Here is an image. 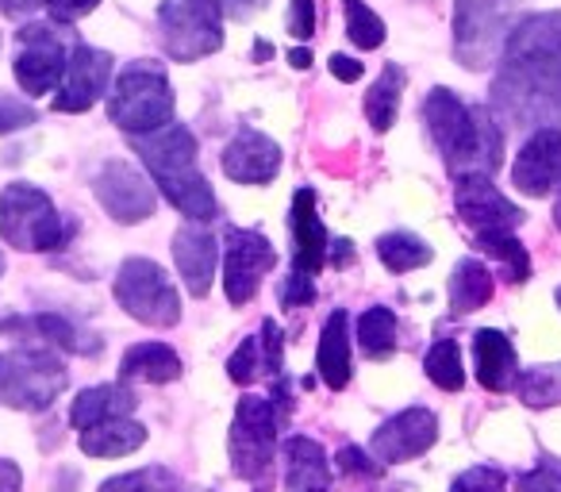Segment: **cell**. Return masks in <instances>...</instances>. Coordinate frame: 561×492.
<instances>
[{
    "instance_id": "cell-1",
    "label": "cell",
    "mask_w": 561,
    "mask_h": 492,
    "mask_svg": "<svg viewBox=\"0 0 561 492\" xmlns=\"http://www.w3.org/2000/svg\"><path fill=\"white\" fill-rule=\"evenodd\" d=\"M492 108L519 127H553L561 119V12L523 16L507 32Z\"/></svg>"
},
{
    "instance_id": "cell-2",
    "label": "cell",
    "mask_w": 561,
    "mask_h": 492,
    "mask_svg": "<svg viewBox=\"0 0 561 492\" xmlns=\"http://www.w3.org/2000/svg\"><path fill=\"white\" fill-rule=\"evenodd\" d=\"M423 119L446 170L458 173H496L504 162V127L489 108H469L450 89H435L423 104Z\"/></svg>"
},
{
    "instance_id": "cell-3",
    "label": "cell",
    "mask_w": 561,
    "mask_h": 492,
    "mask_svg": "<svg viewBox=\"0 0 561 492\" xmlns=\"http://www.w3.org/2000/svg\"><path fill=\"white\" fill-rule=\"evenodd\" d=\"M135 155L142 158V165L150 170L154 185L165 193V201L181 211V216L208 224L219 211L216 193L204 181L201 165H196V139L185 124H165L154 131H142L131 139Z\"/></svg>"
},
{
    "instance_id": "cell-4",
    "label": "cell",
    "mask_w": 561,
    "mask_h": 492,
    "mask_svg": "<svg viewBox=\"0 0 561 492\" xmlns=\"http://www.w3.org/2000/svg\"><path fill=\"white\" fill-rule=\"evenodd\" d=\"M73 227L58 216L55 201H50L43 188L24 185V181H12V185L0 188V239L16 247V251H58L66 247Z\"/></svg>"
},
{
    "instance_id": "cell-5",
    "label": "cell",
    "mask_w": 561,
    "mask_h": 492,
    "mask_svg": "<svg viewBox=\"0 0 561 492\" xmlns=\"http://www.w3.org/2000/svg\"><path fill=\"white\" fill-rule=\"evenodd\" d=\"M108 116L127 135H142L165 127L173 119V89L165 70L154 62H131L119 73L116 89L108 96Z\"/></svg>"
},
{
    "instance_id": "cell-6",
    "label": "cell",
    "mask_w": 561,
    "mask_h": 492,
    "mask_svg": "<svg viewBox=\"0 0 561 492\" xmlns=\"http://www.w3.org/2000/svg\"><path fill=\"white\" fill-rule=\"evenodd\" d=\"M70 385L66 366L50 351L0 354V404L16 412H47Z\"/></svg>"
},
{
    "instance_id": "cell-7",
    "label": "cell",
    "mask_w": 561,
    "mask_h": 492,
    "mask_svg": "<svg viewBox=\"0 0 561 492\" xmlns=\"http://www.w3.org/2000/svg\"><path fill=\"white\" fill-rule=\"evenodd\" d=\"M519 0H458L454 4V58L466 70H489L512 32Z\"/></svg>"
},
{
    "instance_id": "cell-8",
    "label": "cell",
    "mask_w": 561,
    "mask_h": 492,
    "mask_svg": "<svg viewBox=\"0 0 561 492\" xmlns=\"http://www.w3.org/2000/svg\"><path fill=\"white\" fill-rule=\"evenodd\" d=\"M158 27H162V47L173 62H196L224 47L219 0H162Z\"/></svg>"
},
{
    "instance_id": "cell-9",
    "label": "cell",
    "mask_w": 561,
    "mask_h": 492,
    "mask_svg": "<svg viewBox=\"0 0 561 492\" xmlns=\"http://www.w3.org/2000/svg\"><path fill=\"white\" fill-rule=\"evenodd\" d=\"M116 300L127 316L147 328H173L181 320L178 289L170 285L165 270L150 259H127L116 274Z\"/></svg>"
},
{
    "instance_id": "cell-10",
    "label": "cell",
    "mask_w": 561,
    "mask_h": 492,
    "mask_svg": "<svg viewBox=\"0 0 561 492\" xmlns=\"http://www.w3.org/2000/svg\"><path fill=\"white\" fill-rule=\"evenodd\" d=\"M227 446H231L234 473L247 477V481H257V477L270 469L273 450H277V415H273L270 400H262V397L239 400Z\"/></svg>"
},
{
    "instance_id": "cell-11",
    "label": "cell",
    "mask_w": 561,
    "mask_h": 492,
    "mask_svg": "<svg viewBox=\"0 0 561 492\" xmlns=\"http://www.w3.org/2000/svg\"><path fill=\"white\" fill-rule=\"evenodd\" d=\"M66 50L62 32L55 24H24L16 32V81L27 96L55 93L66 73Z\"/></svg>"
},
{
    "instance_id": "cell-12",
    "label": "cell",
    "mask_w": 561,
    "mask_h": 492,
    "mask_svg": "<svg viewBox=\"0 0 561 492\" xmlns=\"http://www.w3.org/2000/svg\"><path fill=\"white\" fill-rule=\"evenodd\" d=\"M227 254H224V289L234 308H242L257 293L262 277L277 266L270 239L257 231H242V227H227Z\"/></svg>"
},
{
    "instance_id": "cell-13",
    "label": "cell",
    "mask_w": 561,
    "mask_h": 492,
    "mask_svg": "<svg viewBox=\"0 0 561 492\" xmlns=\"http://www.w3.org/2000/svg\"><path fill=\"white\" fill-rule=\"evenodd\" d=\"M454 204H458V216L473 227V234L484 231H515L523 224V208H515L496 185H492L489 173H458L454 178Z\"/></svg>"
},
{
    "instance_id": "cell-14",
    "label": "cell",
    "mask_w": 561,
    "mask_h": 492,
    "mask_svg": "<svg viewBox=\"0 0 561 492\" xmlns=\"http://www.w3.org/2000/svg\"><path fill=\"white\" fill-rule=\"evenodd\" d=\"M112 81V55L96 47H78L66 58V73L58 81V96H55V112H89L104 93H108Z\"/></svg>"
},
{
    "instance_id": "cell-15",
    "label": "cell",
    "mask_w": 561,
    "mask_h": 492,
    "mask_svg": "<svg viewBox=\"0 0 561 492\" xmlns=\"http://www.w3.org/2000/svg\"><path fill=\"white\" fill-rule=\"evenodd\" d=\"M93 193L116 224H139V219L154 216L158 204L150 181L127 162H104V170L93 181Z\"/></svg>"
},
{
    "instance_id": "cell-16",
    "label": "cell",
    "mask_w": 561,
    "mask_h": 492,
    "mask_svg": "<svg viewBox=\"0 0 561 492\" xmlns=\"http://www.w3.org/2000/svg\"><path fill=\"white\" fill-rule=\"evenodd\" d=\"M512 185L527 196H550L561 188V127H535L523 150L515 155Z\"/></svg>"
},
{
    "instance_id": "cell-17",
    "label": "cell",
    "mask_w": 561,
    "mask_h": 492,
    "mask_svg": "<svg viewBox=\"0 0 561 492\" xmlns=\"http://www.w3.org/2000/svg\"><path fill=\"white\" fill-rule=\"evenodd\" d=\"M438 420L427 408H408V412L392 415L381 431L374 435V458L377 461H408L420 458L435 446Z\"/></svg>"
},
{
    "instance_id": "cell-18",
    "label": "cell",
    "mask_w": 561,
    "mask_h": 492,
    "mask_svg": "<svg viewBox=\"0 0 561 492\" xmlns=\"http://www.w3.org/2000/svg\"><path fill=\"white\" fill-rule=\"evenodd\" d=\"M280 170V147L270 135L242 127L224 150V173L239 185H270Z\"/></svg>"
},
{
    "instance_id": "cell-19",
    "label": "cell",
    "mask_w": 561,
    "mask_h": 492,
    "mask_svg": "<svg viewBox=\"0 0 561 492\" xmlns=\"http://www.w3.org/2000/svg\"><path fill=\"white\" fill-rule=\"evenodd\" d=\"M289 227H293V242H297L293 270L305 277H320V270L328 266V231H323L320 208H316V188H300L293 196Z\"/></svg>"
},
{
    "instance_id": "cell-20",
    "label": "cell",
    "mask_w": 561,
    "mask_h": 492,
    "mask_svg": "<svg viewBox=\"0 0 561 492\" xmlns=\"http://www.w3.org/2000/svg\"><path fill=\"white\" fill-rule=\"evenodd\" d=\"M173 262H178L181 277H185V289L193 297H204L211 289V274H216V239L204 227L185 224L173 234Z\"/></svg>"
},
{
    "instance_id": "cell-21",
    "label": "cell",
    "mask_w": 561,
    "mask_h": 492,
    "mask_svg": "<svg viewBox=\"0 0 561 492\" xmlns=\"http://www.w3.org/2000/svg\"><path fill=\"white\" fill-rule=\"evenodd\" d=\"M0 331H9V335H35V339H43V343L62 346V351H70V354L101 351V339L89 335L85 328H78V323L66 320V316H58V312H39V316H32V320L9 316V320H0Z\"/></svg>"
},
{
    "instance_id": "cell-22",
    "label": "cell",
    "mask_w": 561,
    "mask_h": 492,
    "mask_svg": "<svg viewBox=\"0 0 561 492\" xmlns=\"http://www.w3.org/2000/svg\"><path fill=\"white\" fill-rule=\"evenodd\" d=\"M473 362H477V381L489 392H507L515 385V346L507 343L500 331H477L473 335Z\"/></svg>"
},
{
    "instance_id": "cell-23",
    "label": "cell",
    "mask_w": 561,
    "mask_h": 492,
    "mask_svg": "<svg viewBox=\"0 0 561 492\" xmlns=\"http://www.w3.org/2000/svg\"><path fill=\"white\" fill-rule=\"evenodd\" d=\"M316 366H320V377L331 385V389H346L351 385V320H346L343 308L328 316V328L320 335V351H316Z\"/></svg>"
},
{
    "instance_id": "cell-24",
    "label": "cell",
    "mask_w": 561,
    "mask_h": 492,
    "mask_svg": "<svg viewBox=\"0 0 561 492\" xmlns=\"http://www.w3.org/2000/svg\"><path fill=\"white\" fill-rule=\"evenodd\" d=\"M285 484L289 492H331V469L320 443L300 435L285 443Z\"/></svg>"
},
{
    "instance_id": "cell-25",
    "label": "cell",
    "mask_w": 561,
    "mask_h": 492,
    "mask_svg": "<svg viewBox=\"0 0 561 492\" xmlns=\"http://www.w3.org/2000/svg\"><path fill=\"white\" fill-rule=\"evenodd\" d=\"M135 412V392L127 385H96V389H85L70 408V423L78 431L96 427L104 420H119V415Z\"/></svg>"
},
{
    "instance_id": "cell-26",
    "label": "cell",
    "mask_w": 561,
    "mask_h": 492,
    "mask_svg": "<svg viewBox=\"0 0 561 492\" xmlns=\"http://www.w3.org/2000/svg\"><path fill=\"white\" fill-rule=\"evenodd\" d=\"M147 443V427L127 415L119 420H104L96 427L81 431V450L93 454V458H124V454H135L139 446Z\"/></svg>"
},
{
    "instance_id": "cell-27",
    "label": "cell",
    "mask_w": 561,
    "mask_h": 492,
    "mask_svg": "<svg viewBox=\"0 0 561 492\" xmlns=\"http://www.w3.org/2000/svg\"><path fill=\"white\" fill-rule=\"evenodd\" d=\"M124 381H147V385H165L181 377V358L165 343H139L124 354L119 366Z\"/></svg>"
},
{
    "instance_id": "cell-28",
    "label": "cell",
    "mask_w": 561,
    "mask_h": 492,
    "mask_svg": "<svg viewBox=\"0 0 561 492\" xmlns=\"http://www.w3.org/2000/svg\"><path fill=\"white\" fill-rule=\"evenodd\" d=\"M446 297H450V312L454 316L477 312V308H484V305H489V297H492V274L473 259L458 262V266H454L450 285H446Z\"/></svg>"
},
{
    "instance_id": "cell-29",
    "label": "cell",
    "mask_w": 561,
    "mask_h": 492,
    "mask_svg": "<svg viewBox=\"0 0 561 492\" xmlns=\"http://www.w3.org/2000/svg\"><path fill=\"white\" fill-rule=\"evenodd\" d=\"M404 70L397 62H389L381 70V78L374 81V89L366 93V116L377 131H389L397 124V112H400V93H404Z\"/></svg>"
},
{
    "instance_id": "cell-30",
    "label": "cell",
    "mask_w": 561,
    "mask_h": 492,
    "mask_svg": "<svg viewBox=\"0 0 561 492\" xmlns=\"http://www.w3.org/2000/svg\"><path fill=\"white\" fill-rule=\"evenodd\" d=\"M477 247H481L484 254H492V259L504 266V277L512 285H523L530 277V254H527V247H523V242L515 239L512 231H484V234H477Z\"/></svg>"
},
{
    "instance_id": "cell-31",
    "label": "cell",
    "mask_w": 561,
    "mask_h": 492,
    "mask_svg": "<svg viewBox=\"0 0 561 492\" xmlns=\"http://www.w3.org/2000/svg\"><path fill=\"white\" fill-rule=\"evenodd\" d=\"M377 259L392 270V274H408V270H420L431 262V247L420 239V234L408 231H392L377 242Z\"/></svg>"
},
{
    "instance_id": "cell-32",
    "label": "cell",
    "mask_w": 561,
    "mask_h": 492,
    "mask_svg": "<svg viewBox=\"0 0 561 492\" xmlns=\"http://www.w3.org/2000/svg\"><path fill=\"white\" fill-rule=\"evenodd\" d=\"M358 343L369 358H389L397 351V316L389 308H369L358 320Z\"/></svg>"
},
{
    "instance_id": "cell-33",
    "label": "cell",
    "mask_w": 561,
    "mask_h": 492,
    "mask_svg": "<svg viewBox=\"0 0 561 492\" xmlns=\"http://www.w3.org/2000/svg\"><path fill=\"white\" fill-rule=\"evenodd\" d=\"M346 12V35L358 50H377L385 43V20L369 9L366 0H343Z\"/></svg>"
},
{
    "instance_id": "cell-34",
    "label": "cell",
    "mask_w": 561,
    "mask_h": 492,
    "mask_svg": "<svg viewBox=\"0 0 561 492\" xmlns=\"http://www.w3.org/2000/svg\"><path fill=\"white\" fill-rule=\"evenodd\" d=\"M515 389H519L523 404H530V408L561 404V366L527 369V374L515 377Z\"/></svg>"
},
{
    "instance_id": "cell-35",
    "label": "cell",
    "mask_w": 561,
    "mask_h": 492,
    "mask_svg": "<svg viewBox=\"0 0 561 492\" xmlns=\"http://www.w3.org/2000/svg\"><path fill=\"white\" fill-rule=\"evenodd\" d=\"M427 377L446 392H458L466 385V369H461V354L454 339H443L427 351Z\"/></svg>"
},
{
    "instance_id": "cell-36",
    "label": "cell",
    "mask_w": 561,
    "mask_h": 492,
    "mask_svg": "<svg viewBox=\"0 0 561 492\" xmlns=\"http://www.w3.org/2000/svg\"><path fill=\"white\" fill-rule=\"evenodd\" d=\"M173 477L165 469L150 466V469H139V473H119L112 481L101 484V492H170L173 489Z\"/></svg>"
},
{
    "instance_id": "cell-37",
    "label": "cell",
    "mask_w": 561,
    "mask_h": 492,
    "mask_svg": "<svg viewBox=\"0 0 561 492\" xmlns=\"http://www.w3.org/2000/svg\"><path fill=\"white\" fill-rule=\"evenodd\" d=\"M339 469H343L346 484H351L354 492H358V484L381 481V461L366 458V454H362L358 446H343V450H339Z\"/></svg>"
},
{
    "instance_id": "cell-38",
    "label": "cell",
    "mask_w": 561,
    "mask_h": 492,
    "mask_svg": "<svg viewBox=\"0 0 561 492\" xmlns=\"http://www.w3.org/2000/svg\"><path fill=\"white\" fill-rule=\"evenodd\" d=\"M262 369L265 366H262V343H257V339H247V343L231 354V362H227V374H231V381H239V385L257 381Z\"/></svg>"
},
{
    "instance_id": "cell-39",
    "label": "cell",
    "mask_w": 561,
    "mask_h": 492,
    "mask_svg": "<svg viewBox=\"0 0 561 492\" xmlns=\"http://www.w3.org/2000/svg\"><path fill=\"white\" fill-rule=\"evenodd\" d=\"M450 492H507V481L500 469L477 466V469H466V473L450 484Z\"/></svg>"
},
{
    "instance_id": "cell-40",
    "label": "cell",
    "mask_w": 561,
    "mask_h": 492,
    "mask_svg": "<svg viewBox=\"0 0 561 492\" xmlns=\"http://www.w3.org/2000/svg\"><path fill=\"white\" fill-rule=\"evenodd\" d=\"M35 124V108L27 101H16V96H0V135L20 131V127Z\"/></svg>"
},
{
    "instance_id": "cell-41",
    "label": "cell",
    "mask_w": 561,
    "mask_h": 492,
    "mask_svg": "<svg viewBox=\"0 0 561 492\" xmlns=\"http://www.w3.org/2000/svg\"><path fill=\"white\" fill-rule=\"evenodd\" d=\"M519 492H561V466L558 461H542L535 473L523 477Z\"/></svg>"
},
{
    "instance_id": "cell-42",
    "label": "cell",
    "mask_w": 561,
    "mask_h": 492,
    "mask_svg": "<svg viewBox=\"0 0 561 492\" xmlns=\"http://www.w3.org/2000/svg\"><path fill=\"white\" fill-rule=\"evenodd\" d=\"M289 35L293 39H312L316 35V0H293Z\"/></svg>"
},
{
    "instance_id": "cell-43",
    "label": "cell",
    "mask_w": 561,
    "mask_h": 492,
    "mask_svg": "<svg viewBox=\"0 0 561 492\" xmlns=\"http://www.w3.org/2000/svg\"><path fill=\"white\" fill-rule=\"evenodd\" d=\"M280 300L289 308H300V305H312L316 300V285H312V277H305V274H297L293 270V277L285 285H280Z\"/></svg>"
},
{
    "instance_id": "cell-44",
    "label": "cell",
    "mask_w": 561,
    "mask_h": 492,
    "mask_svg": "<svg viewBox=\"0 0 561 492\" xmlns=\"http://www.w3.org/2000/svg\"><path fill=\"white\" fill-rule=\"evenodd\" d=\"M43 4H47V12L58 20V24H73V20L89 16L101 0H43Z\"/></svg>"
},
{
    "instance_id": "cell-45",
    "label": "cell",
    "mask_w": 561,
    "mask_h": 492,
    "mask_svg": "<svg viewBox=\"0 0 561 492\" xmlns=\"http://www.w3.org/2000/svg\"><path fill=\"white\" fill-rule=\"evenodd\" d=\"M331 73H335L339 81H346V85H351V81H358L362 73H366V66H362L358 58H346V55H331Z\"/></svg>"
},
{
    "instance_id": "cell-46",
    "label": "cell",
    "mask_w": 561,
    "mask_h": 492,
    "mask_svg": "<svg viewBox=\"0 0 561 492\" xmlns=\"http://www.w3.org/2000/svg\"><path fill=\"white\" fill-rule=\"evenodd\" d=\"M219 9L231 20H250L257 9H265V0H219Z\"/></svg>"
},
{
    "instance_id": "cell-47",
    "label": "cell",
    "mask_w": 561,
    "mask_h": 492,
    "mask_svg": "<svg viewBox=\"0 0 561 492\" xmlns=\"http://www.w3.org/2000/svg\"><path fill=\"white\" fill-rule=\"evenodd\" d=\"M24 489V473H20L16 461L0 458V492H20Z\"/></svg>"
},
{
    "instance_id": "cell-48",
    "label": "cell",
    "mask_w": 561,
    "mask_h": 492,
    "mask_svg": "<svg viewBox=\"0 0 561 492\" xmlns=\"http://www.w3.org/2000/svg\"><path fill=\"white\" fill-rule=\"evenodd\" d=\"M39 4H43V0H0V12H4V16H12V20H20V16H32Z\"/></svg>"
},
{
    "instance_id": "cell-49",
    "label": "cell",
    "mask_w": 561,
    "mask_h": 492,
    "mask_svg": "<svg viewBox=\"0 0 561 492\" xmlns=\"http://www.w3.org/2000/svg\"><path fill=\"white\" fill-rule=\"evenodd\" d=\"M328 254H331V259H335V266H339V270H346V266H351V262H354V247H351V242H346V239L331 242Z\"/></svg>"
},
{
    "instance_id": "cell-50",
    "label": "cell",
    "mask_w": 561,
    "mask_h": 492,
    "mask_svg": "<svg viewBox=\"0 0 561 492\" xmlns=\"http://www.w3.org/2000/svg\"><path fill=\"white\" fill-rule=\"evenodd\" d=\"M78 484H81V477L73 473V469H62L55 481V492H78Z\"/></svg>"
},
{
    "instance_id": "cell-51",
    "label": "cell",
    "mask_w": 561,
    "mask_h": 492,
    "mask_svg": "<svg viewBox=\"0 0 561 492\" xmlns=\"http://www.w3.org/2000/svg\"><path fill=\"white\" fill-rule=\"evenodd\" d=\"M289 62L297 66V70H308V66H312V55H308L305 47H300V50H289Z\"/></svg>"
},
{
    "instance_id": "cell-52",
    "label": "cell",
    "mask_w": 561,
    "mask_h": 492,
    "mask_svg": "<svg viewBox=\"0 0 561 492\" xmlns=\"http://www.w3.org/2000/svg\"><path fill=\"white\" fill-rule=\"evenodd\" d=\"M273 50H270V43H254V58H270Z\"/></svg>"
},
{
    "instance_id": "cell-53",
    "label": "cell",
    "mask_w": 561,
    "mask_h": 492,
    "mask_svg": "<svg viewBox=\"0 0 561 492\" xmlns=\"http://www.w3.org/2000/svg\"><path fill=\"white\" fill-rule=\"evenodd\" d=\"M553 216H558V227H561V201H558V208H553Z\"/></svg>"
},
{
    "instance_id": "cell-54",
    "label": "cell",
    "mask_w": 561,
    "mask_h": 492,
    "mask_svg": "<svg viewBox=\"0 0 561 492\" xmlns=\"http://www.w3.org/2000/svg\"><path fill=\"white\" fill-rule=\"evenodd\" d=\"M0 274H4V254H0Z\"/></svg>"
},
{
    "instance_id": "cell-55",
    "label": "cell",
    "mask_w": 561,
    "mask_h": 492,
    "mask_svg": "<svg viewBox=\"0 0 561 492\" xmlns=\"http://www.w3.org/2000/svg\"><path fill=\"white\" fill-rule=\"evenodd\" d=\"M558 305H561V289H558Z\"/></svg>"
}]
</instances>
